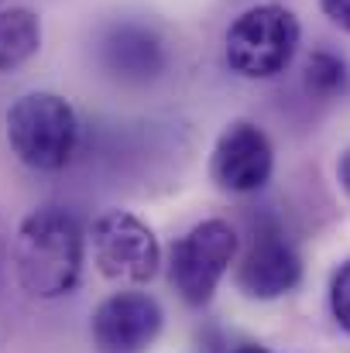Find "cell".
Wrapping results in <instances>:
<instances>
[{"label":"cell","mask_w":350,"mask_h":353,"mask_svg":"<svg viewBox=\"0 0 350 353\" xmlns=\"http://www.w3.org/2000/svg\"><path fill=\"white\" fill-rule=\"evenodd\" d=\"M240 254V236L231 227V220L210 216L189 227L172 243L168 254V278L186 305H206L213 302L217 288L231 274Z\"/></svg>","instance_id":"277c9868"},{"label":"cell","mask_w":350,"mask_h":353,"mask_svg":"<svg viewBox=\"0 0 350 353\" xmlns=\"http://www.w3.org/2000/svg\"><path fill=\"white\" fill-rule=\"evenodd\" d=\"M302 281V257L292 247L285 230L264 216L251 227L247 250L237 264V288L240 295L254 302H275L289 292H295Z\"/></svg>","instance_id":"52a82bcc"},{"label":"cell","mask_w":350,"mask_h":353,"mask_svg":"<svg viewBox=\"0 0 350 353\" xmlns=\"http://www.w3.org/2000/svg\"><path fill=\"white\" fill-rule=\"evenodd\" d=\"M3 268H7V240H3V227H0V305H3ZM0 340H3V319H0Z\"/></svg>","instance_id":"9a60e30c"},{"label":"cell","mask_w":350,"mask_h":353,"mask_svg":"<svg viewBox=\"0 0 350 353\" xmlns=\"http://www.w3.org/2000/svg\"><path fill=\"white\" fill-rule=\"evenodd\" d=\"M41 52V17L31 7H0V72H17Z\"/></svg>","instance_id":"30bf717a"},{"label":"cell","mask_w":350,"mask_h":353,"mask_svg":"<svg viewBox=\"0 0 350 353\" xmlns=\"http://www.w3.org/2000/svg\"><path fill=\"white\" fill-rule=\"evenodd\" d=\"M90 236L76 213L66 206H38L31 210L10 243V264L17 274V285L41 302L72 295L83 281Z\"/></svg>","instance_id":"6da1fadb"},{"label":"cell","mask_w":350,"mask_h":353,"mask_svg":"<svg viewBox=\"0 0 350 353\" xmlns=\"http://www.w3.org/2000/svg\"><path fill=\"white\" fill-rule=\"evenodd\" d=\"M302 83H306V90H309L313 97H320V100H344V97L350 93L347 59H340L337 52L316 48V52L306 59Z\"/></svg>","instance_id":"8fae6325"},{"label":"cell","mask_w":350,"mask_h":353,"mask_svg":"<svg viewBox=\"0 0 350 353\" xmlns=\"http://www.w3.org/2000/svg\"><path fill=\"white\" fill-rule=\"evenodd\" d=\"M320 10L327 14L330 24H337L340 31L350 34V0H320Z\"/></svg>","instance_id":"4fadbf2b"},{"label":"cell","mask_w":350,"mask_h":353,"mask_svg":"<svg viewBox=\"0 0 350 353\" xmlns=\"http://www.w3.org/2000/svg\"><path fill=\"white\" fill-rule=\"evenodd\" d=\"M231 353H275V350H268V347H257V343H244V347H237V350Z\"/></svg>","instance_id":"2e32d148"},{"label":"cell","mask_w":350,"mask_h":353,"mask_svg":"<svg viewBox=\"0 0 350 353\" xmlns=\"http://www.w3.org/2000/svg\"><path fill=\"white\" fill-rule=\"evenodd\" d=\"M14 158L31 172H62L79 148L76 107L52 90H31L17 97L3 117Z\"/></svg>","instance_id":"7a4b0ae2"},{"label":"cell","mask_w":350,"mask_h":353,"mask_svg":"<svg viewBox=\"0 0 350 353\" xmlns=\"http://www.w3.org/2000/svg\"><path fill=\"white\" fill-rule=\"evenodd\" d=\"M337 182H340V189L350 196V148L340 154V161H337Z\"/></svg>","instance_id":"5bb4252c"},{"label":"cell","mask_w":350,"mask_h":353,"mask_svg":"<svg viewBox=\"0 0 350 353\" xmlns=\"http://www.w3.org/2000/svg\"><path fill=\"white\" fill-rule=\"evenodd\" d=\"M275 175V144L254 120H231L210 151V179L227 196H254Z\"/></svg>","instance_id":"8992f818"},{"label":"cell","mask_w":350,"mask_h":353,"mask_svg":"<svg viewBox=\"0 0 350 353\" xmlns=\"http://www.w3.org/2000/svg\"><path fill=\"white\" fill-rule=\"evenodd\" d=\"M100 62L120 83H151L168 65L165 38L141 21H117L100 34Z\"/></svg>","instance_id":"9c48e42d"},{"label":"cell","mask_w":350,"mask_h":353,"mask_svg":"<svg viewBox=\"0 0 350 353\" xmlns=\"http://www.w3.org/2000/svg\"><path fill=\"white\" fill-rule=\"evenodd\" d=\"M93 264L104 278L124 285H148L162 271V243L155 230L130 210H104L86 230Z\"/></svg>","instance_id":"5b68a950"},{"label":"cell","mask_w":350,"mask_h":353,"mask_svg":"<svg viewBox=\"0 0 350 353\" xmlns=\"http://www.w3.org/2000/svg\"><path fill=\"white\" fill-rule=\"evenodd\" d=\"M330 312L337 319V326L350 336V261H344L330 281Z\"/></svg>","instance_id":"7c38bea8"},{"label":"cell","mask_w":350,"mask_h":353,"mask_svg":"<svg viewBox=\"0 0 350 353\" xmlns=\"http://www.w3.org/2000/svg\"><path fill=\"white\" fill-rule=\"evenodd\" d=\"M302 24L282 3H254L240 10L224 34V62L233 76L251 83L278 79L299 55Z\"/></svg>","instance_id":"3957f363"},{"label":"cell","mask_w":350,"mask_h":353,"mask_svg":"<svg viewBox=\"0 0 350 353\" xmlns=\"http://www.w3.org/2000/svg\"><path fill=\"white\" fill-rule=\"evenodd\" d=\"M165 326V312L155 295L127 288L107 295L90 316V336L97 353H144Z\"/></svg>","instance_id":"ba28073f"}]
</instances>
